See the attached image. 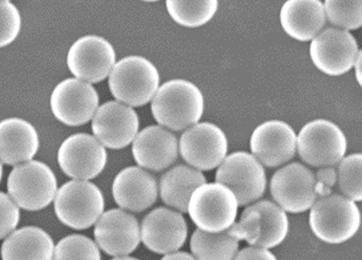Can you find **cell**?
<instances>
[{
    "label": "cell",
    "instance_id": "cell-1",
    "mask_svg": "<svg viewBox=\"0 0 362 260\" xmlns=\"http://www.w3.org/2000/svg\"><path fill=\"white\" fill-rule=\"evenodd\" d=\"M151 111L159 126L170 131L187 130L204 115V95L194 83L174 78L159 86Z\"/></svg>",
    "mask_w": 362,
    "mask_h": 260
},
{
    "label": "cell",
    "instance_id": "cell-2",
    "mask_svg": "<svg viewBox=\"0 0 362 260\" xmlns=\"http://www.w3.org/2000/svg\"><path fill=\"white\" fill-rule=\"evenodd\" d=\"M108 78L113 98L132 108L152 102L160 85L158 69L141 56H128L117 61Z\"/></svg>",
    "mask_w": 362,
    "mask_h": 260
},
{
    "label": "cell",
    "instance_id": "cell-3",
    "mask_svg": "<svg viewBox=\"0 0 362 260\" xmlns=\"http://www.w3.org/2000/svg\"><path fill=\"white\" fill-rule=\"evenodd\" d=\"M309 225L314 235L322 242L344 244L358 232L361 213L356 202L332 194L317 199L312 205Z\"/></svg>",
    "mask_w": 362,
    "mask_h": 260
},
{
    "label": "cell",
    "instance_id": "cell-4",
    "mask_svg": "<svg viewBox=\"0 0 362 260\" xmlns=\"http://www.w3.org/2000/svg\"><path fill=\"white\" fill-rule=\"evenodd\" d=\"M232 229L240 240L269 250L280 246L287 237L289 220L276 203L259 200L246 207Z\"/></svg>",
    "mask_w": 362,
    "mask_h": 260
},
{
    "label": "cell",
    "instance_id": "cell-5",
    "mask_svg": "<svg viewBox=\"0 0 362 260\" xmlns=\"http://www.w3.org/2000/svg\"><path fill=\"white\" fill-rule=\"evenodd\" d=\"M54 207L62 224L76 230H85L95 225L104 213V196L90 181L71 180L57 191Z\"/></svg>",
    "mask_w": 362,
    "mask_h": 260
},
{
    "label": "cell",
    "instance_id": "cell-6",
    "mask_svg": "<svg viewBox=\"0 0 362 260\" xmlns=\"http://www.w3.org/2000/svg\"><path fill=\"white\" fill-rule=\"evenodd\" d=\"M8 196L19 208L39 211L54 202L58 181L49 165L30 160L15 166L8 178Z\"/></svg>",
    "mask_w": 362,
    "mask_h": 260
},
{
    "label": "cell",
    "instance_id": "cell-7",
    "mask_svg": "<svg viewBox=\"0 0 362 260\" xmlns=\"http://www.w3.org/2000/svg\"><path fill=\"white\" fill-rule=\"evenodd\" d=\"M348 141L341 129L327 119L307 122L296 135V152L313 167H334L346 156Z\"/></svg>",
    "mask_w": 362,
    "mask_h": 260
},
{
    "label": "cell",
    "instance_id": "cell-8",
    "mask_svg": "<svg viewBox=\"0 0 362 260\" xmlns=\"http://www.w3.org/2000/svg\"><path fill=\"white\" fill-rule=\"evenodd\" d=\"M238 208L232 190L220 183H204L192 194L187 213L200 230L218 233L235 224Z\"/></svg>",
    "mask_w": 362,
    "mask_h": 260
},
{
    "label": "cell",
    "instance_id": "cell-9",
    "mask_svg": "<svg viewBox=\"0 0 362 260\" xmlns=\"http://www.w3.org/2000/svg\"><path fill=\"white\" fill-rule=\"evenodd\" d=\"M215 182L232 190L239 206H248L265 194L267 179L264 166L247 152H235L218 166Z\"/></svg>",
    "mask_w": 362,
    "mask_h": 260
},
{
    "label": "cell",
    "instance_id": "cell-10",
    "mask_svg": "<svg viewBox=\"0 0 362 260\" xmlns=\"http://www.w3.org/2000/svg\"><path fill=\"white\" fill-rule=\"evenodd\" d=\"M178 150L191 167L200 172L213 170L228 156V137L217 124L198 122L182 133Z\"/></svg>",
    "mask_w": 362,
    "mask_h": 260
},
{
    "label": "cell",
    "instance_id": "cell-11",
    "mask_svg": "<svg viewBox=\"0 0 362 260\" xmlns=\"http://www.w3.org/2000/svg\"><path fill=\"white\" fill-rule=\"evenodd\" d=\"M270 192L286 213H306L317 200L314 172L300 162L283 166L270 180Z\"/></svg>",
    "mask_w": 362,
    "mask_h": 260
},
{
    "label": "cell",
    "instance_id": "cell-12",
    "mask_svg": "<svg viewBox=\"0 0 362 260\" xmlns=\"http://www.w3.org/2000/svg\"><path fill=\"white\" fill-rule=\"evenodd\" d=\"M117 63L115 47L103 37L85 35L73 43L67 54L69 71L78 80L97 84L108 78Z\"/></svg>",
    "mask_w": 362,
    "mask_h": 260
},
{
    "label": "cell",
    "instance_id": "cell-13",
    "mask_svg": "<svg viewBox=\"0 0 362 260\" xmlns=\"http://www.w3.org/2000/svg\"><path fill=\"white\" fill-rule=\"evenodd\" d=\"M106 148L93 135L76 133L67 137L58 150L61 170L73 180L90 181L106 167Z\"/></svg>",
    "mask_w": 362,
    "mask_h": 260
},
{
    "label": "cell",
    "instance_id": "cell-14",
    "mask_svg": "<svg viewBox=\"0 0 362 260\" xmlns=\"http://www.w3.org/2000/svg\"><path fill=\"white\" fill-rule=\"evenodd\" d=\"M100 105V96L89 83L69 78L59 83L51 95L52 114L62 124L78 126L93 120Z\"/></svg>",
    "mask_w": 362,
    "mask_h": 260
},
{
    "label": "cell",
    "instance_id": "cell-15",
    "mask_svg": "<svg viewBox=\"0 0 362 260\" xmlns=\"http://www.w3.org/2000/svg\"><path fill=\"white\" fill-rule=\"evenodd\" d=\"M309 50L316 69L331 76L350 71L359 52L355 37L348 30L335 28L322 30L311 41Z\"/></svg>",
    "mask_w": 362,
    "mask_h": 260
},
{
    "label": "cell",
    "instance_id": "cell-16",
    "mask_svg": "<svg viewBox=\"0 0 362 260\" xmlns=\"http://www.w3.org/2000/svg\"><path fill=\"white\" fill-rule=\"evenodd\" d=\"M91 122L93 136L111 150L130 146L139 134V117L136 111L117 100L100 106Z\"/></svg>",
    "mask_w": 362,
    "mask_h": 260
},
{
    "label": "cell",
    "instance_id": "cell-17",
    "mask_svg": "<svg viewBox=\"0 0 362 260\" xmlns=\"http://www.w3.org/2000/svg\"><path fill=\"white\" fill-rule=\"evenodd\" d=\"M187 220L182 214L167 207L150 211L141 226V242L156 254L177 252L187 242Z\"/></svg>",
    "mask_w": 362,
    "mask_h": 260
},
{
    "label": "cell",
    "instance_id": "cell-18",
    "mask_svg": "<svg viewBox=\"0 0 362 260\" xmlns=\"http://www.w3.org/2000/svg\"><path fill=\"white\" fill-rule=\"evenodd\" d=\"M95 244L110 256H128L141 244V226L133 214L121 208L102 214L95 225Z\"/></svg>",
    "mask_w": 362,
    "mask_h": 260
},
{
    "label": "cell",
    "instance_id": "cell-19",
    "mask_svg": "<svg viewBox=\"0 0 362 260\" xmlns=\"http://www.w3.org/2000/svg\"><path fill=\"white\" fill-rule=\"evenodd\" d=\"M252 155L267 167L289 162L296 153V133L283 120H267L259 124L250 141Z\"/></svg>",
    "mask_w": 362,
    "mask_h": 260
},
{
    "label": "cell",
    "instance_id": "cell-20",
    "mask_svg": "<svg viewBox=\"0 0 362 260\" xmlns=\"http://www.w3.org/2000/svg\"><path fill=\"white\" fill-rule=\"evenodd\" d=\"M178 139L159 124L146 126L132 142V155L139 167L163 172L178 158Z\"/></svg>",
    "mask_w": 362,
    "mask_h": 260
},
{
    "label": "cell",
    "instance_id": "cell-21",
    "mask_svg": "<svg viewBox=\"0 0 362 260\" xmlns=\"http://www.w3.org/2000/svg\"><path fill=\"white\" fill-rule=\"evenodd\" d=\"M112 196L121 209L143 213L156 202L158 184L148 170L139 166H128L113 180Z\"/></svg>",
    "mask_w": 362,
    "mask_h": 260
},
{
    "label": "cell",
    "instance_id": "cell-22",
    "mask_svg": "<svg viewBox=\"0 0 362 260\" xmlns=\"http://www.w3.org/2000/svg\"><path fill=\"white\" fill-rule=\"evenodd\" d=\"M40 146L36 128L19 117L0 122V161L6 165H19L33 160Z\"/></svg>",
    "mask_w": 362,
    "mask_h": 260
},
{
    "label": "cell",
    "instance_id": "cell-23",
    "mask_svg": "<svg viewBox=\"0 0 362 260\" xmlns=\"http://www.w3.org/2000/svg\"><path fill=\"white\" fill-rule=\"evenodd\" d=\"M280 19L286 34L300 42L313 40L327 20L320 0H288L281 8Z\"/></svg>",
    "mask_w": 362,
    "mask_h": 260
},
{
    "label": "cell",
    "instance_id": "cell-24",
    "mask_svg": "<svg viewBox=\"0 0 362 260\" xmlns=\"http://www.w3.org/2000/svg\"><path fill=\"white\" fill-rule=\"evenodd\" d=\"M54 252L51 235L35 226L17 229L1 246L2 260H52Z\"/></svg>",
    "mask_w": 362,
    "mask_h": 260
},
{
    "label": "cell",
    "instance_id": "cell-25",
    "mask_svg": "<svg viewBox=\"0 0 362 260\" xmlns=\"http://www.w3.org/2000/svg\"><path fill=\"white\" fill-rule=\"evenodd\" d=\"M204 183L206 179L200 170L189 165H176L161 177L159 194L163 202L171 209L180 213H187L192 194Z\"/></svg>",
    "mask_w": 362,
    "mask_h": 260
},
{
    "label": "cell",
    "instance_id": "cell-26",
    "mask_svg": "<svg viewBox=\"0 0 362 260\" xmlns=\"http://www.w3.org/2000/svg\"><path fill=\"white\" fill-rule=\"evenodd\" d=\"M240 242L232 227L218 233L196 229L189 248L196 260H233L239 251Z\"/></svg>",
    "mask_w": 362,
    "mask_h": 260
},
{
    "label": "cell",
    "instance_id": "cell-27",
    "mask_svg": "<svg viewBox=\"0 0 362 260\" xmlns=\"http://www.w3.org/2000/svg\"><path fill=\"white\" fill-rule=\"evenodd\" d=\"M168 13L176 23L185 28H196L213 19L219 8L217 0L206 1H165Z\"/></svg>",
    "mask_w": 362,
    "mask_h": 260
},
{
    "label": "cell",
    "instance_id": "cell-28",
    "mask_svg": "<svg viewBox=\"0 0 362 260\" xmlns=\"http://www.w3.org/2000/svg\"><path fill=\"white\" fill-rule=\"evenodd\" d=\"M362 155L361 153L344 157L338 165L337 182L342 196L354 202L362 201Z\"/></svg>",
    "mask_w": 362,
    "mask_h": 260
},
{
    "label": "cell",
    "instance_id": "cell-29",
    "mask_svg": "<svg viewBox=\"0 0 362 260\" xmlns=\"http://www.w3.org/2000/svg\"><path fill=\"white\" fill-rule=\"evenodd\" d=\"M325 14L329 23L339 30H355L362 26V1H337L327 0Z\"/></svg>",
    "mask_w": 362,
    "mask_h": 260
},
{
    "label": "cell",
    "instance_id": "cell-30",
    "mask_svg": "<svg viewBox=\"0 0 362 260\" xmlns=\"http://www.w3.org/2000/svg\"><path fill=\"white\" fill-rule=\"evenodd\" d=\"M98 244L90 238L71 235L62 238L54 247L52 260H101Z\"/></svg>",
    "mask_w": 362,
    "mask_h": 260
},
{
    "label": "cell",
    "instance_id": "cell-31",
    "mask_svg": "<svg viewBox=\"0 0 362 260\" xmlns=\"http://www.w3.org/2000/svg\"><path fill=\"white\" fill-rule=\"evenodd\" d=\"M23 18L18 8L8 0L0 1V48L12 45L21 34Z\"/></svg>",
    "mask_w": 362,
    "mask_h": 260
},
{
    "label": "cell",
    "instance_id": "cell-32",
    "mask_svg": "<svg viewBox=\"0 0 362 260\" xmlns=\"http://www.w3.org/2000/svg\"><path fill=\"white\" fill-rule=\"evenodd\" d=\"M21 220V208L6 192L0 191V240L16 230Z\"/></svg>",
    "mask_w": 362,
    "mask_h": 260
},
{
    "label": "cell",
    "instance_id": "cell-33",
    "mask_svg": "<svg viewBox=\"0 0 362 260\" xmlns=\"http://www.w3.org/2000/svg\"><path fill=\"white\" fill-rule=\"evenodd\" d=\"M315 176V194L318 199L332 194L337 182V172L334 167L318 168Z\"/></svg>",
    "mask_w": 362,
    "mask_h": 260
},
{
    "label": "cell",
    "instance_id": "cell-34",
    "mask_svg": "<svg viewBox=\"0 0 362 260\" xmlns=\"http://www.w3.org/2000/svg\"><path fill=\"white\" fill-rule=\"evenodd\" d=\"M233 260H278V259L268 249L250 246L238 251L237 255Z\"/></svg>",
    "mask_w": 362,
    "mask_h": 260
},
{
    "label": "cell",
    "instance_id": "cell-35",
    "mask_svg": "<svg viewBox=\"0 0 362 260\" xmlns=\"http://www.w3.org/2000/svg\"><path fill=\"white\" fill-rule=\"evenodd\" d=\"M160 260H196V259L189 253L177 251V252L165 255Z\"/></svg>",
    "mask_w": 362,
    "mask_h": 260
},
{
    "label": "cell",
    "instance_id": "cell-36",
    "mask_svg": "<svg viewBox=\"0 0 362 260\" xmlns=\"http://www.w3.org/2000/svg\"><path fill=\"white\" fill-rule=\"evenodd\" d=\"M362 52L359 50L358 54H357L356 60H355L354 63V69H355V76H356L357 82L358 84L362 85V78H361V63H362Z\"/></svg>",
    "mask_w": 362,
    "mask_h": 260
},
{
    "label": "cell",
    "instance_id": "cell-37",
    "mask_svg": "<svg viewBox=\"0 0 362 260\" xmlns=\"http://www.w3.org/2000/svg\"><path fill=\"white\" fill-rule=\"evenodd\" d=\"M111 260H139V259H135V257L121 256V257H115V259H113Z\"/></svg>",
    "mask_w": 362,
    "mask_h": 260
},
{
    "label": "cell",
    "instance_id": "cell-38",
    "mask_svg": "<svg viewBox=\"0 0 362 260\" xmlns=\"http://www.w3.org/2000/svg\"><path fill=\"white\" fill-rule=\"evenodd\" d=\"M2 175H4V166H2V162L0 161V182H1Z\"/></svg>",
    "mask_w": 362,
    "mask_h": 260
}]
</instances>
